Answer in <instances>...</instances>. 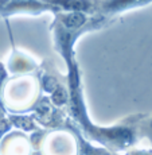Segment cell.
Instances as JSON below:
<instances>
[{
	"label": "cell",
	"mask_w": 152,
	"mask_h": 155,
	"mask_svg": "<svg viewBox=\"0 0 152 155\" xmlns=\"http://www.w3.org/2000/svg\"><path fill=\"white\" fill-rule=\"evenodd\" d=\"M67 82H69L71 115L89 139L115 151L127 150L128 147L135 144L137 140V132H136L135 126H132V124H117V126L112 127H101L96 126L89 119L82 94L81 76H79L78 65L67 70Z\"/></svg>",
	"instance_id": "cell-1"
},
{
	"label": "cell",
	"mask_w": 152,
	"mask_h": 155,
	"mask_svg": "<svg viewBox=\"0 0 152 155\" xmlns=\"http://www.w3.org/2000/svg\"><path fill=\"white\" fill-rule=\"evenodd\" d=\"M104 18L98 15L83 12H57L53 22L54 47L67 65V70L74 68L76 61V43L83 34L104 26Z\"/></svg>",
	"instance_id": "cell-2"
},
{
	"label": "cell",
	"mask_w": 152,
	"mask_h": 155,
	"mask_svg": "<svg viewBox=\"0 0 152 155\" xmlns=\"http://www.w3.org/2000/svg\"><path fill=\"white\" fill-rule=\"evenodd\" d=\"M44 12L55 14L57 11L43 0H0V18H11L20 14L40 15Z\"/></svg>",
	"instance_id": "cell-3"
},
{
	"label": "cell",
	"mask_w": 152,
	"mask_h": 155,
	"mask_svg": "<svg viewBox=\"0 0 152 155\" xmlns=\"http://www.w3.org/2000/svg\"><path fill=\"white\" fill-rule=\"evenodd\" d=\"M152 0H98L96 15L108 19L115 15L151 4Z\"/></svg>",
	"instance_id": "cell-4"
},
{
	"label": "cell",
	"mask_w": 152,
	"mask_h": 155,
	"mask_svg": "<svg viewBox=\"0 0 152 155\" xmlns=\"http://www.w3.org/2000/svg\"><path fill=\"white\" fill-rule=\"evenodd\" d=\"M43 2L55 8L57 12H83L96 15L98 0H43Z\"/></svg>",
	"instance_id": "cell-5"
},
{
	"label": "cell",
	"mask_w": 152,
	"mask_h": 155,
	"mask_svg": "<svg viewBox=\"0 0 152 155\" xmlns=\"http://www.w3.org/2000/svg\"><path fill=\"white\" fill-rule=\"evenodd\" d=\"M10 68H11V71H15V73H22V71L31 70L32 68H34V65L31 64V61L26 59L24 57L18 55V57H15V58L11 59Z\"/></svg>",
	"instance_id": "cell-6"
},
{
	"label": "cell",
	"mask_w": 152,
	"mask_h": 155,
	"mask_svg": "<svg viewBox=\"0 0 152 155\" xmlns=\"http://www.w3.org/2000/svg\"><path fill=\"white\" fill-rule=\"evenodd\" d=\"M143 134H144V135L152 142V119L145 124L144 127H143Z\"/></svg>",
	"instance_id": "cell-7"
},
{
	"label": "cell",
	"mask_w": 152,
	"mask_h": 155,
	"mask_svg": "<svg viewBox=\"0 0 152 155\" xmlns=\"http://www.w3.org/2000/svg\"><path fill=\"white\" fill-rule=\"evenodd\" d=\"M127 155H152V151H131Z\"/></svg>",
	"instance_id": "cell-8"
}]
</instances>
